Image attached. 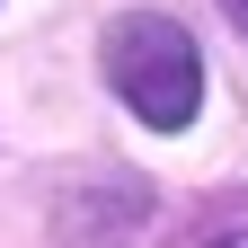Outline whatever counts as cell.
Listing matches in <instances>:
<instances>
[{"instance_id": "6da1fadb", "label": "cell", "mask_w": 248, "mask_h": 248, "mask_svg": "<svg viewBox=\"0 0 248 248\" xmlns=\"http://www.w3.org/2000/svg\"><path fill=\"white\" fill-rule=\"evenodd\" d=\"M107 89L133 107L151 133H186L204 107V53L177 18L160 9H124L107 27Z\"/></svg>"}, {"instance_id": "7a4b0ae2", "label": "cell", "mask_w": 248, "mask_h": 248, "mask_svg": "<svg viewBox=\"0 0 248 248\" xmlns=\"http://www.w3.org/2000/svg\"><path fill=\"white\" fill-rule=\"evenodd\" d=\"M222 9H231V27H239V36H248V0H222Z\"/></svg>"}, {"instance_id": "3957f363", "label": "cell", "mask_w": 248, "mask_h": 248, "mask_svg": "<svg viewBox=\"0 0 248 248\" xmlns=\"http://www.w3.org/2000/svg\"><path fill=\"white\" fill-rule=\"evenodd\" d=\"M213 248H248V231H231V239H213Z\"/></svg>"}]
</instances>
